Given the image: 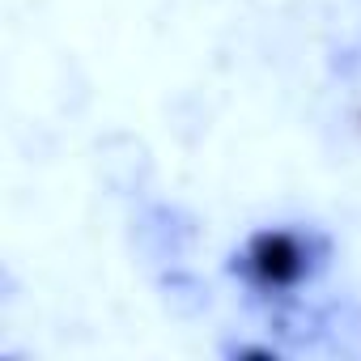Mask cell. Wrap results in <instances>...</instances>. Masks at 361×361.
I'll list each match as a JSON object with an SVG mask.
<instances>
[{
  "label": "cell",
  "mask_w": 361,
  "mask_h": 361,
  "mask_svg": "<svg viewBox=\"0 0 361 361\" xmlns=\"http://www.w3.org/2000/svg\"><path fill=\"white\" fill-rule=\"evenodd\" d=\"M319 259H323V247L310 230L276 226V230H259L247 238V247L234 259V272L255 298L281 302V298H293L314 276Z\"/></svg>",
  "instance_id": "cell-1"
}]
</instances>
